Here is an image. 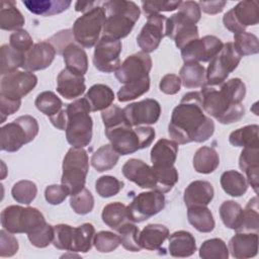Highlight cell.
<instances>
[{
    "label": "cell",
    "instance_id": "25",
    "mask_svg": "<svg viewBox=\"0 0 259 259\" xmlns=\"http://www.w3.org/2000/svg\"><path fill=\"white\" fill-rule=\"evenodd\" d=\"M214 190L212 185L205 180L192 181L184 190V203L190 206H206L213 198Z\"/></svg>",
    "mask_w": 259,
    "mask_h": 259
},
{
    "label": "cell",
    "instance_id": "55",
    "mask_svg": "<svg viewBox=\"0 0 259 259\" xmlns=\"http://www.w3.org/2000/svg\"><path fill=\"white\" fill-rule=\"evenodd\" d=\"M181 4V1L174 0H149L142 1V9L148 16L151 14H157L161 11L170 12L177 9Z\"/></svg>",
    "mask_w": 259,
    "mask_h": 259
},
{
    "label": "cell",
    "instance_id": "19",
    "mask_svg": "<svg viewBox=\"0 0 259 259\" xmlns=\"http://www.w3.org/2000/svg\"><path fill=\"white\" fill-rule=\"evenodd\" d=\"M123 112L132 126L154 124L160 117L161 105L157 100L147 98L126 105L123 108Z\"/></svg>",
    "mask_w": 259,
    "mask_h": 259
},
{
    "label": "cell",
    "instance_id": "61",
    "mask_svg": "<svg viewBox=\"0 0 259 259\" xmlns=\"http://www.w3.org/2000/svg\"><path fill=\"white\" fill-rule=\"evenodd\" d=\"M227 2L223 0L217 1H199L198 6L200 10L207 14H217L224 10Z\"/></svg>",
    "mask_w": 259,
    "mask_h": 259
},
{
    "label": "cell",
    "instance_id": "48",
    "mask_svg": "<svg viewBox=\"0 0 259 259\" xmlns=\"http://www.w3.org/2000/svg\"><path fill=\"white\" fill-rule=\"evenodd\" d=\"M37 187L34 182L30 180H20L16 182L11 189V194L16 202L21 204H30L35 198Z\"/></svg>",
    "mask_w": 259,
    "mask_h": 259
},
{
    "label": "cell",
    "instance_id": "58",
    "mask_svg": "<svg viewBox=\"0 0 259 259\" xmlns=\"http://www.w3.org/2000/svg\"><path fill=\"white\" fill-rule=\"evenodd\" d=\"M69 190L64 185L52 184L49 185L45 190V198L46 200L53 205H57L62 203L67 196L69 195Z\"/></svg>",
    "mask_w": 259,
    "mask_h": 259
},
{
    "label": "cell",
    "instance_id": "52",
    "mask_svg": "<svg viewBox=\"0 0 259 259\" xmlns=\"http://www.w3.org/2000/svg\"><path fill=\"white\" fill-rule=\"evenodd\" d=\"M70 205L76 213L87 214L93 209L94 197L88 189L83 188L80 192L71 195Z\"/></svg>",
    "mask_w": 259,
    "mask_h": 259
},
{
    "label": "cell",
    "instance_id": "47",
    "mask_svg": "<svg viewBox=\"0 0 259 259\" xmlns=\"http://www.w3.org/2000/svg\"><path fill=\"white\" fill-rule=\"evenodd\" d=\"M199 256L202 259H227L229 249L222 239L213 238L202 243L199 248Z\"/></svg>",
    "mask_w": 259,
    "mask_h": 259
},
{
    "label": "cell",
    "instance_id": "12",
    "mask_svg": "<svg viewBox=\"0 0 259 259\" xmlns=\"http://www.w3.org/2000/svg\"><path fill=\"white\" fill-rule=\"evenodd\" d=\"M259 22V4L257 1H241L223 16L224 26L234 34L246 30L249 25Z\"/></svg>",
    "mask_w": 259,
    "mask_h": 259
},
{
    "label": "cell",
    "instance_id": "57",
    "mask_svg": "<svg viewBox=\"0 0 259 259\" xmlns=\"http://www.w3.org/2000/svg\"><path fill=\"white\" fill-rule=\"evenodd\" d=\"M18 242L12 233L2 229L0 231V256L11 257L18 251Z\"/></svg>",
    "mask_w": 259,
    "mask_h": 259
},
{
    "label": "cell",
    "instance_id": "28",
    "mask_svg": "<svg viewBox=\"0 0 259 259\" xmlns=\"http://www.w3.org/2000/svg\"><path fill=\"white\" fill-rule=\"evenodd\" d=\"M169 237V230L160 224H149L139 234V244L142 249L149 251H165L161 249L165 240Z\"/></svg>",
    "mask_w": 259,
    "mask_h": 259
},
{
    "label": "cell",
    "instance_id": "8",
    "mask_svg": "<svg viewBox=\"0 0 259 259\" xmlns=\"http://www.w3.org/2000/svg\"><path fill=\"white\" fill-rule=\"evenodd\" d=\"M61 183L74 195L85 188L86 176L89 170V159L83 148L71 147L63 160Z\"/></svg>",
    "mask_w": 259,
    "mask_h": 259
},
{
    "label": "cell",
    "instance_id": "62",
    "mask_svg": "<svg viewBox=\"0 0 259 259\" xmlns=\"http://www.w3.org/2000/svg\"><path fill=\"white\" fill-rule=\"evenodd\" d=\"M98 4V2L95 1H90V2H82V1H77L75 3V10L77 12H87L88 10H90L91 8H93L94 6H96Z\"/></svg>",
    "mask_w": 259,
    "mask_h": 259
},
{
    "label": "cell",
    "instance_id": "10",
    "mask_svg": "<svg viewBox=\"0 0 259 259\" xmlns=\"http://www.w3.org/2000/svg\"><path fill=\"white\" fill-rule=\"evenodd\" d=\"M44 223H46L44 214L35 207L9 205L1 212L3 229L12 234H28Z\"/></svg>",
    "mask_w": 259,
    "mask_h": 259
},
{
    "label": "cell",
    "instance_id": "44",
    "mask_svg": "<svg viewBox=\"0 0 259 259\" xmlns=\"http://www.w3.org/2000/svg\"><path fill=\"white\" fill-rule=\"evenodd\" d=\"M150 89V77L147 76L141 80L134 81L121 86L117 92V99L119 102H126L134 100Z\"/></svg>",
    "mask_w": 259,
    "mask_h": 259
},
{
    "label": "cell",
    "instance_id": "11",
    "mask_svg": "<svg viewBox=\"0 0 259 259\" xmlns=\"http://www.w3.org/2000/svg\"><path fill=\"white\" fill-rule=\"evenodd\" d=\"M241 59V55L232 41L224 44L222 51L209 61L205 71V85L219 86L223 84L229 74L238 67Z\"/></svg>",
    "mask_w": 259,
    "mask_h": 259
},
{
    "label": "cell",
    "instance_id": "49",
    "mask_svg": "<svg viewBox=\"0 0 259 259\" xmlns=\"http://www.w3.org/2000/svg\"><path fill=\"white\" fill-rule=\"evenodd\" d=\"M233 44L241 57L255 55L259 52L258 38L255 34L251 32L243 31L234 34Z\"/></svg>",
    "mask_w": 259,
    "mask_h": 259
},
{
    "label": "cell",
    "instance_id": "43",
    "mask_svg": "<svg viewBox=\"0 0 259 259\" xmlns=\"http://www.w3.org/2000/svg\"><path fill=\"white\" fill-rule=\"evenodd\" d=\"M0 60H1V75H7L17 71L22 67L23 54L14 50L10 45H3L0 48Z\"/></svg>",
    "mask_w": 259,
    "mask_h": 259
},
{
    "label": "cell",
    "instance_id": "51",
    "mask_svg": "<svg viewBox=\"0 0 259 259\" xmlns=\"http://www.w3.org/2000/svg\"><path fill=\"white\" fill-rule=\"evenodd\" d=\"M29 242L36 248H46L54 239V227L47 222L39 225L27 234Z\"/></svg>",
    "mask_w": 259,
    "mask_h": 259
},
{
    "label": "cell",
    "instance_id": "5",
    "mask_svg": "<svg viewBox=\"0 0 259 259\" xmlns=\"http://www.w3.org/2000/svg\"><path fill=\"white\" fill-rule=\"evenodd\" d=\"M105 136L112 148L121 156L133 154L148 148L155 139V130L151 126H133L127 120L105 127Z\"/></svg>",
    "mask_w": 259,
    "mask_h": 259
},
{
    "label": "cell",
    "instance_id": "36",
    "mask_svg": "<svg viewBox=\"0 0 259 259\" xmlns=\"http://www.w3.org/2000/svg\"><path fill=\"white\" fill-rule=\"evenodd\" d=\"M187 220L189 224L200 233H209L215 226L211 211L209 208L202 205L187 207Z\"/></svg>",
    "mask_w": 259,
    "mask_h": 259
},
{
    "label": "cell",
    "instance_id": "54",
    "mask_svg": "<svg viewBox=\"0 0 259 259\" xmlns=\"http://www.w3.org/2000/svg\"><path fill=\"white\" fill-rule=\"evenodd\" d=\"M93 244L97 251L101 253H109L118 247L120 241L118 235L109 231H100L95 234Z\"/></svg>",
    "mask_w": 259,
    "mask_h": 259
},
{
    "label": "cell",
    "instance_id": "41",
    "mask_svg": "<svg viewBox=\"0 0 259 259\" xmlns=\"http://www.w3.org/2000/svg\"><path fill=\"white\" fill-rule=\"evenodd\" d=\"M119 154L110 144H106L97 149L91 157V165L98 172L112 169L118 162Z\"/></svg>",
    "mask_w": 259,
    "mask_h": 259
},
{
    "label": "cell",
    "instance_id": "24",
    "mask_svg": "<svg viewBox=\"0 0 259 259\" xmlns=\"http://www.w3.org/2000/svg\"><path fill=\"white\" fill-rule=\"evenodd\" d=\"M86 89L85 78L82 75L75 74L63 69L57 77V91L66 99H76L80 97Z\"/></svg>",
    "mask_w": 259,
    "mask_h": 259
},
{
    "label": "cell",
    "instance_id": "30",
    "mask_svg": "<svg viewBox=\"0 0 259 259\" xmlns=\"http://www.w3.org/2000/svg\"><path fill=\"white\" fill-rule=\"evenodd\" d=\"M169 253L173 257H189L196 251L194 236L187 231H177L169 235Z\"/></svg>",
    "mask_w": 259,
    "mask_h": 259
},
{
    "label": "cell",
    "instance_id": "31",
    "mask_svg": "<svg viewBox=\"0 0 259 259\" xmlns=\"http://www.w3.org/2000/svg\"><path fill=\"white\" fill-rule=\"evenodd\" d=\"M23 5L33 14L40 16H52L67 10L70 0H24Z\"/></svg>",
    "mask_w": 259,
    "mask_h": 259
},
{
    "label": "cell",
    "instance_id": "27",
    "mask_svg": "<svg viewBox=\"0 0 259 259\" xmlns=\"http://www.w3.org/2000/svg\"><path fill=\"white\" fill-rule=\"evenodd\" d=\"M178 154V145L172 140L160 139L151 150L153 166L169 168L174 166Z\"/></svg>",
    "mask_w": 259,
    "mask_h": 259
},
{
    "label": "cell",
    "instance_id": "22",
    "mask_svg": "<svg viewBox=\"0 0 259 259\" xmlns=\"http://www.w3.org/2000/svg\"><path fill=\"white\" fill-rule=\"evenodd\" d=\"M56 56V49L50 41L44 40L34 44L23 54L22 69L27 72L44 70L51 66Z\"/></svg>",
    "mask_w": 259,
    "mask_h": 259
},
{
    "label": "cell",
    "instance_id": "17",
    "mask_svg": "<svg viewBox=\"0 0 259 259\" xmlns=\"http://www.w3.org/2000/svg\"><path fill=\"white\" fill-rule=\"evenodd\" d=\"M151 69L152 59L150 55L144 52H138L126 57L114 74L118 82L127 84L149 76Z\"/></svg>",
    "mask_w": 259,
    "mask_h": 259
},
{
    "label": "cell",
    "instance_id": "18",
    "mask_svg": "<svg viewBox=\"0 0 259 259\" xmlns=\"http://www.w3.org/2000/svg\"><path fill=\"white\" fill-rule=\"evenodd\" d=\"M167 17L162 14H151L137 36V42L144 53H152L158 49L162 38L166 36Z\"/></svg>",
    "mask_w": 259,
    "mask_h": 259
},
{
    "label": "cell",
    "instance_id": "29",
    "mask_svg": "<svg viewBox=\"0 0 259 259\" xmlns=\"http://www.w3.org/2000/svg\"><path fill=\"white\" fill-rule=\"evenodd\" d=\"M66 68L71 72L84 76L88 70V57L84 49L77 44H68L62 52Z\"/></svg>",
    "mask_w": 259,
    "mask_h": 259
},
{
    "label": "cell",
    "instance_id": "34",
    "mask_svg": "<svg viewBox=\"0 0 259 259\" xmlns=\"http://www.w3.org/2000/svg\"><path fill=\"white\" fill-rule=\"evenodd\" d=\"M220 165V156L215 149L207 146L199 148L193 156V168L197 173H212Z\"/></svg>",
    "mask_w": 259,
    "mask_h": 259
},
{
    "label": "cell",
    "instance_id": "4",
    "mask_svg": "<svg viewBox=\"0 0 259 259\" xmlns=\"http://www.w3.org/2000/svg\"><path fill=\"white\" fill-rule=\"evenodd\" d=\"M106 18L103 25V36L120 39L127 36L140 18L141 10L133 1L110 0L102 2Z\"/></svg>",
    "mask_w": 259,
    "mask_h": 259
},
{
    "label": "cell",
    "instance_id": "59",
    "mask_svg": "<svg viewBox=\"0 0 259 259\" xmlns=\"http://www.w3.org/2000/svg\"><path fill=\"white\" fill-rule=\"evenodd\" d=\"M160 90L168 95H174L179 92L181 87V80L175 74H166L160 81Z\"/></svg>",
    "mask_w": 259,
    "mask_h": 259
},
{
    "label": "cell",
    "instance_id": "3",
    "mask_svg": "<svg viewBox=\"0 0 259 259\" xmlns=\"http://www.w3.org/2000/svg\"><path fill=\"white\" fill-rule=\"evenodd\" d=\"M201 16L197 2L181 1L178 12L167 18L165 34L175 41L176 47L182 50L187 44L198 38L196 23Z\"/></svg>",
    "mask_w": 259,
    "mask_h": 259
},
{
    "label": "cell",
    "instance_id": "56",
    "mask_svg": "<svg viewBox=\"0 0 259 259\" xmlns=\"http://www.w3.org/2000/svg\"><path fill=\"white\" fill-rule=\"evenodd\" d=\"M9 45L17 52L24 54L33 46V40L30 34L25 29L21 28L10 34Z\"/></svg>",
    "mask_w": 259,
    "mask_h": 259
},
{
    "label": "cell",
    "instance_id": "15",
    "mask_svg": "<svg viewBox=\"0 0 259 259\" xmlns=\"http://www.w3.org/2000/svg\"><path fill=\"white\" fill-rule=\"evenodd\" d=\"M37 84V77L27 71H15L4 75L0 83V96L12 100H21Z\"/></svg>",
    "mask_w": 259,
    "mask_h": 259
},
{
    "label": "cell",
    "instance_id": "23",
    "mask_svg": "<svg viewBox=\"0 0 259 259\" xmlns=\"http://www.w3.org/2000/svg\"><path fill=\"white\" fill-rule=\"evenodd\" d=\"M229 252L234 258H252L258 253V233L236 232L229 242Z\"/></svg>",
    "mask_w": 259,
    "mask_h": 259
},
{
    "label": "cell",
    "instance_id": "32",
    "mask_svg": "<svg viewBox=\"0 0 259 259\" xmlns=\"http://www.w3.org/2000/svg\"><path fill=\"white\" fill-rule=\"evenodd\" d=\"M85 98L90 104L91 111H102L112 104L115 96L109 86L104 84H94L88 89Z\"/></svg>",
    "mask_w": 259,
    "mask_h": 259
},
{
    "label": "cell",
    "instance_id": "60",
    "mask_svg": "<svg viewBox=\"0 0 259 259\" xmlns=\"http://www.w3.org/2000/svg\"><path fill=\"white\" fill-rule=\"evenodd\" d=\"M21 105V100H12L6 97L0 96V114H1V123L5 121L8 115L16 112Z\"/></svg>",
    "mask_w": 259,
    "mask_h": 259
},
{
    "label": "cell",
    "instance_id": "1",
    "mask_svg": "<svg viewBox=\"0 0 259 259\" xmlns=\"http://www.w3.org/2000/svg\"><path fill=\"white\" fill-rule=\"evenodd\" d=\"M214 133L213 120L205 115L200 92L185 93L173 109L168 134L177 145L203 143Z\"/></svg>",
    "mask_w": 259,
    "mask_h": 259
},
{
    "label": "cell",
    "instance_id": "26",
    "mask_svg": "<svg viewBox=\"0 0 259 259\" xmlns=\"http://www.w3.org/2000/svg\"><path fill=\"white\" fill-rule=\"evenodd\" d=\"M239 167L245 173L248 185L258 193L259 178V148H244L239 157Z\"/></svg>",
    "mask_w": 259,
    "mask_h": 259
},
{
    "label": "cell",
    "instance_id": "46",
    "mask_svg": "<svg viewBox=\"0 0 259 259\" xmlns=\"http://www.w3.org/2000/svg\"><path fill=\"white\" fill-rule=\"evenodd\" d=\"M120 244L122 247L131 252L141 251V246L139 244V228L133 223L128 222L122 225L119 229L116 230Z\"/></svg>",
    "mask_w": 259,
    "mask_h": 259
},
{
    "label": "cell",
    "instance_id": "35",
    "mask_svg": "<svg viewBox=\"0 0 259 259\" xmlns=\"http://www.w3.org/2000/svg\"><path fill=\"white\" fill-rule=\"evenodd\" d=\"M101 219L106 226L114 231L119 229L122 225L132 222L128 215L127 206L118 201L106 204L102 209Z\"/></svg>",
    "mask_w": 259,
    "mask_h": 259
},
{
    "label": "cell",
    "instance_id": "38",
    "mask_svg": "<svg viewBox=\"0 0 259 259\" xmlns=\"http://www.w3.org/2000/svg\"><path fill=\"white\" fill-rule=\"evenodd\" d=\"M220 182L223 190L233 197L242 196L248 189V182L245 176L236 170L225 171L221 175Z\"/></svg>",
    "mask_w": 259,
    "mask_h": 259
},
{
    "label": "cell",
    "instance_id": "40",
    "mask_svg": "<svg viewBox=\"0 0 259 259\" xmlns=\"http://www.w3.org/2000/svg\"><path fill=\"white\" fill-rule=\"evenodd\" d=\"M94 236L95 229L94 226L90 223H84L74 228L70 252L87 253L92 248Z\"/></svg>",
    "mask_w": 259,
    "mask_h": 259
},
{
    "label": "cell",
    "instance_id": "45",
    "mask_svg": "<svg viewBox=\"0 0 259 259\" xmlns=\"http://www.w3.org/2000/svg\"><path fill=\"white\" fill-rule=\"evenodd\" d=\"M259 230V214H258V198L252 197L245 208L243 209V221L240 229L237 232L258 233Z\"/></svg>",
    "mask_w": 259,
    "mask_h": 259
},
{
    "label": "cell",
    "instance_id": "9",
    "mask_svg": "<svg viewBox=\"0 0 259 259\" xmlns=\"http://www.w3.org/2000/svg\"><path fill=\"white\" fill-rule=\"evenodd\" d=\"M101 3L98 2L96 6L83 13L73 24V37L81 47L90 49L99 40V35L102 32L106 18L105 9L100 5Z\"/></svg>",
    "mask_w": 259,
    "mask_h": 259
},
{
    "label": "cell",
    "instance_id": "50",
    "mask_svg": "<svg viewBox=\"0 0 259 259\" xmlns=\"http://www.w3.org/2000/svg\"><path fill=\"white\" fill-rule=\"evenodd\" d=\"M124 183L114 176L104 175L99 177L95 182V190L101 197L107 198L116 195L122 188Z\"/></svg>",
    "mask_w": 259,
    "mask_h": 259
},
{
    "label": "cell",
    "instance_id": "39",
    "mask_svg": "<svg viewBox=\"0 0 259 259\" xmlns=\"http://www.w3.org/2000/svg\"><path fill=\"white\" fill-rule=\"evenodd\" d=\"M259 126L249 124L232 132L229 136V142L234 147L258 148L259 147Z\"/></svg>",
    "mask_w": 259,
    "mask_h": 259
},
{
    "label": "cell",
    "instance_id": "42",
    "mask_svg": "<svg viewBox=\"0 0 259 259\" xmlns=\"http://www.w3.org/2000/svg\"><path fill=\"white\" fill-rule=\"evenodd\" d=\"M220 217L223 224L234 231H238L243 221V208L234 200H225L220 206Z\"/></svg>",
    "mask_w": 259,
    "mask_h": 259
},
{
    "label": "cell",
    "instance_id": "13",
    "mask_svg": "<svg viewBox=\"0 0 259 259\" xmlns=\"http://www.w3.org/2000/svg\"><path fill=\"white\" fill-rule=\"evenodd\" d=\"M165 207L164 193L157 190L141 192L127 206L130 219L133 223H142L159 213Z\"/></svg>",
    "mask_w": 259,
    "mask_h": 259
},
{
    "label": "cell",
    "instance_id": "33",
    "mask_svg": "<svg viewBox=\"0 0 259 259\" xmlns=\"http://www.w3.org/2000/svg\"><path fill=\"white\" fill-rule=\"evenodd\" d=\"M25 19L14 1H2L0 8V28L8 31L21 29Z\"/></svg>",
    "mask_w": 259,
    "mask_h": 259
},
{
    "label": "cell",
    "instance_id": "16",
    "mask_svg": "<svg viewBox=\"0 0 259 259\" xmlns=\"http://www.w3.org/2000/svg\"><path fill=\"white\" fill-rule=\"evenodd\" d=\"M223 41L214 35H205L187 44L181 50L184 63L209 62L223 49Z\"/></svg>",
    "mask_w": 259,
    "mask_h": 259
},
{
    "label": "cell",
    "instance_id": "2",
    "mask_svg": "<svg viewBox=\"0 0 259 259\" xmlns=\"http://www.w3.org/2000/svg\"><path fill=\"white\" fill-rule=\"evenodd\" d=\"M199 92L204 112L220 123H234L244 116L242 101L246 95V85L240 78H232L219 86L204 84Z\"/></svg>",
    "mask_w": 259,
    "mask_h": 259
},
{
    "label": "cell",
    "instance_id": "21",
    "mask_svg": "<svg viewBox=\"0 0 259 259\" xmlns=\"http://www.w3.org/2000/svg\"><path fill=\"white\" fill-rule=\"evenodd\" d=\"M36 108L47 115L52 124L58 130L65 131L67 124L66 109L63 108L62 100L52 91L40 92L35 100Z\"/></svg>",
    "mask_w": 259,
    "mask_h": 259
},
{
    "label": "cell",
    "instance_id": "14",
    "mask_svg": "<svg viewBox=\"0 0 259 259\" xmlns=\"http://www.w3.org/2000/svg\"><path fill=\"white\" fill-rule=\"evenodd\" d=\"M121 41L108 36H103L95 45L93 53L94 67L104 73L115 72L120 65Z\"/></svg>",
    "mask_w": 259,
    "mask_h": 259
},
{
    "label": "cell",
    "instance_id": "20",
    "mask_svg": "<svg viewBox=\"0 0 259 259\" xmlns=\"http://www.w3.org/2000/svg\"><path fill=\"white\" fill-rule=\"evenodd\" d=\"M121 172L127 180L136 183L141 188L158 191L156 172L152 166H149L144 161L132 158L123 164Z\"/></svg>",
    "mask_w": 259,
    "mask_h": 259
},
{
    "label": "cell",
    "instance_id": "37",
    "mask_svg": "<svg viewBox=\"0 0 259 259\" xmlns=\"http://www.w3.org/2000/svg\"><path fill=\"white\" fill-rule=\"evenodd\" d=\"M179 78L185 88L202 87L205 84V69L199 63H184L179 71Z\"/></svg>",
    "mask_w": 259,
    "mask_h": 259
},
{
    "label": "cell",
    "instance_id": "7",
    "mask_svg": "<svg viewBox=\"0 0 259 259\" xmlns=\"http://www.w3.org/2000/svg\"><path fill=\"white\" fill-rule=\"evenodd\" d=\"M37 120L31 115H21L3 125L0 130V149L16 152L23 145L31 142L38 134Z\"/></svg>",
    "mask_w": 259,
    "mask_h": 259
},
{
    "label": "cell",
    "instance_id": "6",
    "mask_svg": "<svg viewBox=\"0 0 259 259\" xmlns=\"http://www.w3.org/2000/svg\"><path fill=\"white\" fill-rule=\"evenodd\" d=\"M90 111V104L85 97L78 98L68 104L65 131L67 142L72 147L84 148L91 143L93 121Z\"/></svg>",
    "mask_w": 259,
    "mask_h": 259
},
{
    "label": "cell",
    "instance_id": "53",
    "mask_svg": "<svg viewBox=\"0 0 259 259\" xmlns=\"http://www.w3.org/2000/svg\"><path fill=\"white\" fill-rule=\"evenodd\" d=\"M73 231L74 227L66 224H59L54 226L53 245L57 249L70 251L73 240Z\"/></svg>",
    "mask_w": 259,
    "mask_h": 259
}]
</instances>
